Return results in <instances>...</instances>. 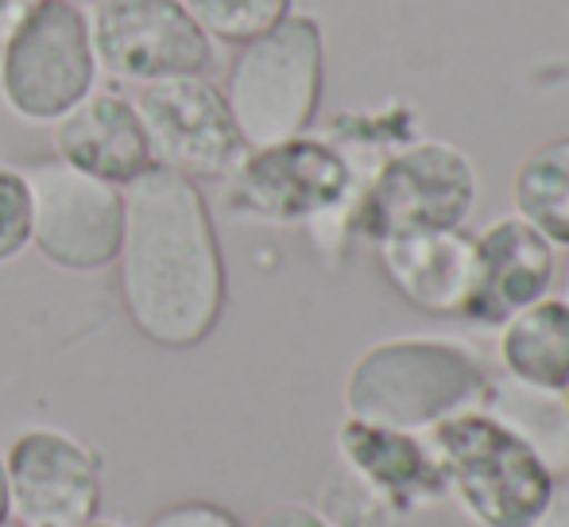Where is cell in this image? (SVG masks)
<instances>
[{
  "mask_svg": "<svg viewBox=\"0 0 569 527\" xmlns=\"http://www.w3.org/2000/svg\"><path fill=\"white\" fill-rule=\"evenodd\" d=\"M117 295L128 322L159 349H194L218 330L229 299L226 252L194 179L148 167L124 187Z\"/></svg>",
  "mask_w": 569,
  "mask_h": 527,
  "instance_id": "1",
  "label": "cell"
},
{
  "mask_svg": "<svg viewBox=\"0 0 569 527\" xmlns=\"http://www.w3.org/2000/svg\"><path fill=\"white\" fill-rule=\"evenodd\" d=\"M492 369L477 349L446 338L368 346L345 377V419L427 435L435 422L480 407Z\"/></svg>",
  "mask_w": 569,
  "mask_h": 527,
  "instance_id": "2",
  "label": "cell"
},
{
  "mask_svg": "<svg viewBox=\"0 0 569 527\" xmlns=\"http://www.w3.org/2000/svg\"><path fill=\"white\" fill-rule=\"evenodd\" d=\"M326 43L315 16L291 12L260 39L237 47L226 78V101L244 148L307 136L322 106Z\"/></svg>",
  "mask_w": 569,
  "mask_h": 527,
  "instance_id": "3",
  "label": "cell"
},
{
  "mask_svg": "<svg viewBox=\"0 0 569 527\" xmlns=\"http://www.w3.org/2000/svg\"><path fill=\"white\" fill-rule=\"evenodd\" d=\"M360 182L341 148L315 136L244 151L226 179V210L260 226H310L352 233Z\"/></svg>",
  "mask_w": 569,
  "mask_h": 527,
  "instance_id": "4",
  "label": "cell"
},
{
  "mask_svg": "<svg viewBox=\"0 0 569 527\" xmlns=\"http://www.w3.org/2000/svg\"><path fill=\"white\" fill-rule=\"evenodd\" d=\"M422 438L446 477V497L477 527H527L555 485V474L480 407L435 422Z\"/></svg>",
  "mask_w": 569,
  "mask_h": 527,
  "instance_id": "5",
  "label": "cell"
},
{
  "mask_svg": "<svg viewBox=\"0 0 569 527\" xmlns=\"http://www.w3.org/2000/svg\"><path fill=\"white\" fill-rule=\"evenodd\" d=\"M472 202V159L446 140H411L376 163L357 195L349 229L372 245L415 229H461Z\"/></svg>",
  "mask_w": 569,
  "mask_h": 527,
  "instance_id": "6",
  "label": "cell"
},
{
  "mask_svg": "<svg viewBox=\"0 0 569 527\" xmlns=\"http://www.w3.org/2000/svg\"><path fill=\"white\" fill-rule=\"evenodd\" d=\"M98 74L82 8L39 0L0 47V106L23 125H54L98 86Z\"/></svg>",
  "mask_w": 569,
  "mask_h": 527,
  "instance_id": "7",
  "label": "cell"
},
{
  "mask_svg": "<svg viewBox=\"0 0 569 527\" xmlns=\"http://www.w3.org/2000/svg\"><path fill=\"white\" fill-rule=\"evenodd\" d=\"M31 195V249L59 271L113 268L124 233V190L67 167L36 159L23 167Z\"/></svg>",
  "mask_w": 569,
  "mask_h": 527,
  "instance_id": "8",
  "label": "cell"
},
{
  "mask_svg": "<svg viewBox=\"0 0 569 527\" xmlns=\"http://www.w3.org/2000/svg\"><path fill=\"white\" fill-rule=\"evenodd\" d=\"M98 70L124 86L210 74L213 39L182 0H101L86 12Z\"/></svg>",
  "mask_w": 569,
  "mask_h": 527,
  "instance_id": "9",
  "label": "cell"
},
{
  "mask_svg": "<svg viewBox=\"0 0 569 527\" xmlns=\"http://www.w3.org/2000/svg\"><path fill=\"white\" fill-rule=\"evenodd\" d=\"M132 106L156 167H167L194 182H226L232 167L244 159L248 148L229 113L226 93L206 74L140 86Z\"/></svg>",
  "mask_w": 569,
  "mask_h": 527,
  "instance_id": "10",
  "label": "cell"
},
{
  "mask_svg": "<svg viewBox=\"0 0 569 527\" xmlns=\"http://www.w3.org/2000/svg\"><path fill=\"white\" fill-rule=\"evenodd\" d=\"M8 516L28 527L98 520L106 461L90 443L59 427H28L4 450Z\"/></svg>",
  "mask_w": 569,
  "mask_h": 527,
  "instance_id": "11",
  "label": "cell"
},
{
  "mask_svg": "<svg viewBox=\"0 0 569 527\" xmlns=\"http://www.w3.org/2000/svg\"><path fill=\"white\" fill-rule=\"evenodd\" d=\"M558 279V249L523 218H496L472 237V291L465 318L503 326L531 302L547 299Z\"/></svg>",
  "mask_w": 569,
  "mask_h": 527,
  "instance_id": "12",
  "label": "cell"
},
{
  "mask_svg": "<svg viewBox=\"0 0 569 527\" xmlns=\"http://www.w3.org/2000/svg\"><path fill=\"white\" fill-rule=\"evenodd\" d=\"M51 148L67 167L120 190L156 167L132 98L113 86H93L70 113H62L51 125Z\"/></svg>",
  "mask_w": 569,
  "mask_h": 527,
  "instance_id": "13",
  "label": "cell"
},
{
  "mask_svg": "<svg viewBox=\"0 0 569 527\" xmlns=\"http://www.w3.org/2000/svg\"><path fill=\"white\" fill-rule=\"evenodd\" d=\"M380 271L422 315H465L472 291V237L461 229H415L372 245Z\"/></svg>",
  "mask_w": 569,
  "mask_h": 527,
  "instance_id": "14",
  "label": "cell"
},
{
  "mask_svg": "<svg viewBox=\"0 0 569 527\" xmlns=\"http://www.w3.org/2000/svg\"><path fill=\"white\" fill-rule=\"evenodd\" d=\"M338 454L341 466L388 497L399 516L446 497V477L422 435L345 419L338 427Z\"/></svg>",
  "mask_w": 569,
  "mask_h": 527,
  "instance_id": "15",
  "label": "cell"
},
{
  "mask_svg": "<svg viewBox=\"0 0 569 527\" xmlns=\"http://www.w3.org/2000/svg\"><path fill=\"white\" fill-rule=\"evenodd\" d=\"M480 411L508 427L555 477L569 474V404L558 388H539L508 372H492Z\"/></svg>",
  "mask_w": 569,
  "mask_h": 527,
  "instance_id": "16",
  "label": "cell"
},
{
  "mask_svg": "<svg viewBox=\"0 0 569 527\" xmlns=\"http://www.w3.org/2000/svg\"><path fill=\"white\" fill-rule=\"evenodd\" d=\"M500 365L508 377L539 388L569 385V302L562 295L531 302L500 326Z\"/></svg>",
  "mask_w": 569,
  "mask_h": 527,
  "instance_id": "17",
  "label": "cell"
},
{
  "mask_svg": "<svg viewBox=\"0 0 569 527\" xmlns=\"http://www.w3.org/2000/svg\"><path fill=\"white\" fill-rule=\"evenodd\" d=\"M516 218L539 229L555 249H569V136L527 151L511 179Z\"/></svg>",
  "mask_w": 569,
  "mask_h": 527,
  "instance_id": "18",
  "label": "cell"
},
{
  "mask_svg": "<svg viewBox=\"0 0 569 527\" xmlns=\"http://www.w3.org/2000/svg\"><path fill=\"white\" fill-rule=\"evenodd\" d=\"M194 23L213 43L244 47L291 16V0H182Z\"/></svg>",
  "mask_w": 569,
  "mask_h": 527,
  "instance_id": "19",
  "label": "cell"
},
{
  "mask_svg": "<svg viewBox=\"0 0 569 527\" xmlns=\"http://www.w3.org/2000/svg\"><path fill=\"white\" fill-rule=\"evenodd\" d=\"M315 513L330 527H396L399 520L391 500L380 497L365 477H357L345 466L326 477Z\"/></svg>",
  "mask_w": 569,
  "mask_h": 527,
  "instance_id": "20",
  "label": "cell"
},
{
  "mask_svg": "<svg viewBox=\"0 0 569 527\" xmlns=\"http://www.w3.org/2000/svg\"><path fill=\"white\" fill-rule=\"evenodd\" d=\"M31 249V195L23 167L0 163V264Z\"/></svg>",
  "mask_w": 569,
  "mask_h": 527,
  "instance_id": "21",
  "label": "cell"
},
{
  "mask_svg": "<svg viewBox=\"0 0 569 527\" xmlns=\"http://www.w3.org/2000/svg\"><path fill=\"white\" fill-rule=\"evenodd\" d=\"M143 527H244V524L229 508L213 505V500H174V505L151 513Z\"/></svg>",
  "mask_w": 569,
  "mask_h": 527,
  "instance_id": "22",
  "label": "cell"
},
{
  "mask_svg": "<svg viewBox=\"0 0 569 527\" xmlns=\"http://www.w3.org/2000/svg\"><path fill=\"white\" fill-rule=\"evenodd\" d=\"M527 527H569V474L555 477L547 500H542L539 513L527 520Z\"/></svg>",
  "mask_w": 569,
  "mask_h": 527,
  "instance_id": "23",
  "label": "cell"
},
{
  "mask_svg": "<svg viewBox=\"0 0 569 527\" xmlns=\"http://www.w3.org/2000/svg\"><path fill=\"white\" fill-rule=\"evenodd\" d=\"M252 527H330L310 505H276L256 516Z\"/></svg>",
  "mask_w": 569,
  "mask_h": 527,
  "instance_id": "24",
  "label": "cell"
},
{
  "mask_svg": "<svg viewBox=\"0 0 569 527\" xmlns=\"http://www.w3.org/2000/svg\"><path fill=\"white\" fill-rule=\"evenodd\" d=\"M36 4L39 0H0V47H4L8 36L36 12Z\"/></svg>",
  "mask_w": 569,
  "mask_h": 527,
  "instance_id": "25",
  "label": "cell"
},
{
  "mask_svg": "<svg viewBox=\"0 0 569 527\" xmlns=\"http://www.w3.org/2000/svg\"><path fill=\"white\" fill-rule=\"evenodd\" d=\"M8 516V469H4V450H0V520Z\"/></svg>",
  "mask_w": 569,
  "mask_h": 527,
  "instance_id": "26",
  "label": "cell"
},
{
  "mask_svg": "<svg viewBox=\"0 0 569 527\" xmlns=\"http://www.w3.org/2000/svg\"><path fill=\"white\" fill-rule=\"evenodd\" d=\"M562 299L569 302V249H566V264H562Z\"/></svg>",
  "mask_w": 569,
  "mask_h": 527,
  "instance_id": "27",
  "label": "cell"
},
{
  "mask_svg": "<svg viewBox=\"0 0 569 527\" xmlns=\"http://www.w3.org/2000/svg\"><path fill=\"white\" fill-rule=\"evenodd\" d=\"M62 4H74V8H82V12H90V8L101 4V0H62Z\"/></svg>",
  "mask_w": 569,
  "mask_h": 527,
  "instance_id": "28",
  "label": "cell"
},
{
  "mask_svg": "<svg viewBox=\"0 0 569 527\" xmlns=\"http://www.w3.org/2000/svg\"><path fill=\"white\" fill-rule=\"evenodd\" d=\"M78 527H120V524H109V520H90V524H78Z\"/></svg>",
  "mask_w": 569,
  "mask_h": 527,
  "instance_id": "29",
  "label": "cell"
},
{
  "mask_svg": "<svg viewBox=\"0 0 569 527\" xmlns=\"http://www.w3.org/2000/svg\"><path fill=\"white\" fill-rule=\"evenodd\" d=\"M0 527H28V524H20V520H12V516H4V520H0Z\"/></svg>",
  "mask_w": 569,
  "mask_h": 527,
  "instance_id": "30",
  "label": "cell"
},
{
  "mask_svg": "<svg viewBox=\"0 0 569 527\" xmlns=\"http://www.w3.org/2000/svg\"><path fill=\"white\" fill-rule=\"evenodd\" d=\"M566 404H569V385H566Z\"/></svg>",
  "mask_w": 569,
  "mask_h": 527,
  "instance_id": "31",
  "label": "cell"
}]
</instances>
